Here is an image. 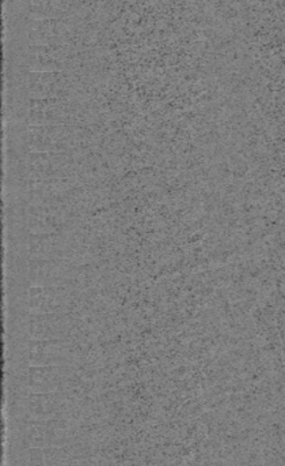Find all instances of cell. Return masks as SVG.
Masks as SVG:
<instances>
[{
  "mask_svg": "<svg viewBox=\"0 0 285 466\" xmlns=\"http://www.w3.org/2000/svg\"><path fill=\"white\" fill-rule=\"evenodd\" d=\"M74 457L65 448H33L26 453V466H71Z\"/></svg>",
  "mask_w": 285,
  "mask_h": 466,
  "instance_id": "obj_3",
  "label": "cell"
},
{
  "mask_svg": "<svg viewBox=\"0 0 285 466\" xmlns=\"http://www.w3.org/2000/svg\"><path fill=\"white\" fill-rule=\"evenodd\" d=\"M26 443L33 448H65L74 438V429L63 419L32 420L26 427Z\"/></svg>",
  "mask_w": 285,
  "mask_h": 466,
  "instance_id": "obj_1",
  "label": "cell"
},
{
  "mask_svg": "<svg viewBox=\"0 0 285 466\" xmlns=\"http://www.w3.org/2000/svg\"><path fill=\"white\" fill-rule=\"evenodd\" d=\"M64 400L62 394L35 393L29 400V418L32 420H52L62 412Z\"/></svg>",
  "mask_w": 285,
  "mask_h": 466,
  "instance_id": "obj_2",
  "label": "cell"
}]
</instances>
